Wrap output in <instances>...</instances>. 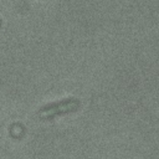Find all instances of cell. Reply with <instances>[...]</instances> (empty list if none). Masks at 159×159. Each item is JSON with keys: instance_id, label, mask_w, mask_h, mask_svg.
Returning a JSON list of instances; mask_svg holds the SVG:
<instances>
[]
</instances>
